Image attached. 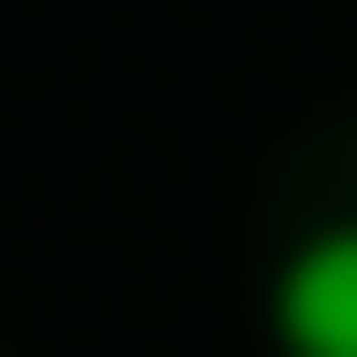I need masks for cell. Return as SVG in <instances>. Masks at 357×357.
<instances>
[{"label":"cell","mask_w":357,"mask_h":357,"mask_svg":"<svg viewBox=\"0 0 357 357\" xmlns=\"http://www.w3.org/2000/svg\"><path fill=\"white\" fill-rule=\"evenodd\" d=\"M272 329H286V357H357V229H314L272 272Z\"/></svg>","instance_id":"6da1fadb"}]
</instances>
